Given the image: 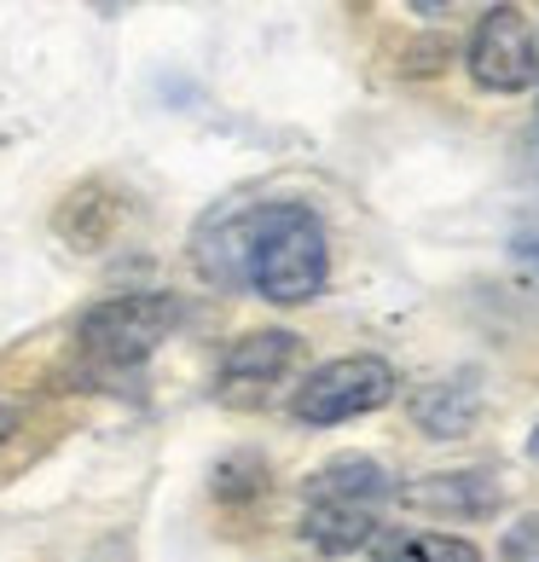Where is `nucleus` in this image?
I'll return each mask as SVG.
<instances>
[{"label": "nucleus", "instance_id": "obj_1", "mask_svg": "<svg viewBox=\"0 0 539 562\" xmlns=\"http://www.w3.org/2000/svg\"><path fill=\"white\" fill-rule=\"evenodd\" d=\"M238 267L267 302L302 307L330 279V244L307 203H261L238 226Z\"/></svg>", "mask_w": 539, "mask_h": 562}, {"label": "nucleus", "instance_id": "obj_2", "mask_svg": "<svg viewBox=\"0 0 539 562\" xmlns=\"http://www.w3.org/2000/svg\"><path fill=\"white\" fill-rule=\"evenodd\" d=\"M395 493L378 458H330L307 482V510H302V539L319 546L325 557H348L366 539H378V505Z\"/></svg>", "mask_w": 539, "mask_h": 562}, {"label": "nucleus", "instance_id": "obj_3", "mask_svg": "<svg viewBox=\"0 0 539 562\" xmlns=\"http://www.w3.org/2000/svg\"><path fill=\"white\" fill-rule=\"evenodd\" d=\"M175 325H180V302L162 296V290H139V296H111L93 314H81L76 342L99 366H139V360H151L157 342Z\"/></svg>", "mask_w": 539, "mask_h": 562}, {"label": "nucleus", "instance_id": "obj_4", "mask_svg": "<svg viewBox=\"0 0 539 562\" xmlns=\"http://www.w3.org/2000/svg\"><path fill=\"white\" fill-rule=\"evenodd\" d=\"M395 366L378 360V353H348V360H330L319 371H307V383L296 389V401H290V412H296L302 424H348V418H366V412H378L395 401Z\"/></svg>", "mask_w": 539, "mask_h": 562}, {"label": "nucleus", "instance_id": "obj_5", "mask_svg": "<svg viewBox=\"0 0 539 562\" xmlns=\"http://www.w3.org/2000/svg\"><path fill=\"white\" fill-rule=\"evenodd\" d=\"M464 65L475 76V88L487 93H528L539 81V35L528 24V12L516 7L482 12V24H475L464 47Z\"/></svg>", "mask_w": 539, "mask_h": 562}, {"label": "nucleus", "instance_id": "obj_6", "mask_svg": "<svg viewBox=\"0 0 539 562\" xmlns=\"http://www.w3.org/2000/svg\"><path fill=\"white\" fill-rule=\"evenodd\" d=\"M296 353H302L296 330H250L221 353V394L226 401H256L296 366Z\"/></svg>", "mask_w": 539, "mask_h": 562}, {"label": "nucleus", "instance_id": "obj_7", "mask_svg": "<svg viewBox=\"0 0 539 562\" xmlns=\"http://www.w3.org/2000/svg\"><path fill=\"white\" fill-rule=\"evenodd\" d=\"M412 510H435V516H493L499 510V475L493 470H452V475H424V482L395 487Z\"/></svg>", "mask_w": 539, "mask_h": 562}, {"label": "nucleus", "instance_id": "obj_8", "mask_svg": "<svg viewBox=\"0 0 539 562\" xmlns=\"http://www.w3.org/2000/svg\"><path fill=\"white\" fill-rule=\"evenodd\" d=\"M475 378H452V383H429L412 394V424L435 441H447V435H464L475 424V412H482V394L470 389Z\"/></svg>", "mask_w": 539, "mask_h": 562}, {"label": "nucleus", "instance_id": "obj_9", "mask_svg": "<svg viewBox=\"0 0 539 562\" xmlns=\"http://www.w3.org/2000/svg\"><path fill=\"white\" fill-rule=\"evenodd\" d=\"M378 562H482V551L459 533H389Z\"/></svg>", "mask_w": 539, "mask_h": 562}, {"label": "nucleus", "instance_id": "obj_10", "mask_svg": "<svg viewBox=\"0 0 539 562\" xmlns=\"http://www.w3.org/2000/svg\"><path fill=\"white\" fill-rule=\"evenodd\" d=\"M499 562H539V510L534 516H516L499 539Z\"/></svg>", "mask_w": 539, "mask_h": 562}, {"label": "nucleus", "instance_id": "obj_11", "mask_svg": "<svg viewBox=\"0 0 539 562\" xmlns=\"http://www.w3.org/2000/svg\"><path fill=\"white\" fill-rule=\"evenodd\" d=\"M516 261L539 267V233H523V238H516Z\"/></svg>", "mask_w": 539, "mask_h": 562}, {"label": "nucleus", "instance_id": "obj_12", "mask_svg": "<svg viewBox=\"0 0 539 562\" xmlns=\"http://www.w3.org/2000/svg\"><path fill=\"white\" fill-rule=\"evenodd\" d=\"M528 458H534V464H539V424H534V435H528Z\"/></svg>", "mask_w": 539, "mask_h": 562}]
</instances>
